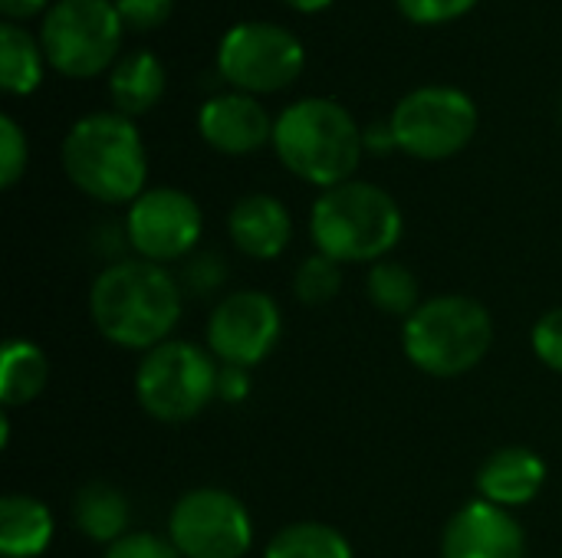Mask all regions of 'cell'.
<instances>
[{
	"instance_id": "cb8c5ba5",
	"label": "cell",
	"mask_w": 562,
	"mask_h": 558,
	"mask_svg": "<svg viewBox=\"0 0 562 558\" xmlns=\"http://www.w3.org/2000/svg\"><path fill=\"white\" fill-rule=\"evenodd\" d=\"M339 289H342V263L319 250L306 257L293 273V293L306 306H326L339 296Z\"/></svg>"
},
{
	"instance_id": "2e32d148",
	"label": "cell",
	"mask_w": 562,
	"mask_h": 558,
	"mask_svg": "<svg viewBox=\"0 0 562 558\" xmlns=\"http://www.w3.org/2000/svg\"><path fill=\"white\" fill-rule=\"evenodd\" d=\"M543 483H547V464L530 447H501L477 470L481 500L504 506V510L533 503Z\"/></svg>"
},
{
	"instance_id": "9c48e42d",
	"label": "cell",
	"mask_w": 562,
	"mask_h": 558,
	"mask_svg": "<svg viewBox=\"0 0 562 558\" xmlns=\"http://www.w3.org/2000/svg\"><path fill=\"white\" fill-rule=\"evenodd\" d=\"M168 539L181 558H244L254 546V520L231 490L198 487L171 506Z\"/></svg>"
},
{
	"instance_id": "83f0119b",
	"label": "cell",
	"mask_w": 562,
	"mask_h": 558,
	"mask_svg": "<svg viewBox=\"0 0 562 558\" xmlns=\"http://www.w3.org/2000/svg\"><path fill=\"white\" fill-rule=\"evenodd\" d=\"M398 10L412 20V23H448L458 20L461 13H468L477 0H395Z\"/></svg>"
},
{
	"instance_id": "3957f363",
	"label": "cell",
	"mask_w": 562,
	"mask_h": 558,
	"mask_svg": "<svg viewBox=\"0 0 562 558\" xmlns=\"http://www.w3.org/2000/svg\"><path fill=\"white\" fill-rule=\"evenodd\" d=\"M66 178L99 204H132L148 178V155L128 115L89 112L63 138Z\"/></svg>"
},
{
	"instance_id": "ffe728a7",
	"label": "cell",
	"mask_w": 562,
	"mask_h": 558,
	"mask_svg": "<svg viewBox=\"0 0 562 558\" xmlns=\"http://www.w3.org/2000/svg\"><path fill=\"white\" fill-rule=\"evenodd\" d=\"M49 385V358L30 339H10L0 355V405L23 408Z\"/></svg>"
},
{
	"instance_id": "5b68a950",
	"label": "cell",
	"mask_w": 562,
	"mask_h": 558,
	"mask_svg": "<svg viewBox=\"0 0 562 558\" xmlns=\"http://www.w3.org/2000/svg\"><path fill=\"white\" fill-rule=\"evenodd\" d=\"M402 345L418 372L431 378H461L491 352L494 319L471 296H431L405 319Z\"/></svg>"
},
{
	"instance_id": "4dcf8cb0",
	"label": "cell",
	"mask_w": 562,
	"mask_h": 558,
	"mask_svg": "<svg viewBox=\"0 0 562 558\" xmlns=\"http://www.w3.org/2000/svg\"><path fill=\"white\" fill-rule=\"evenodd\" d=\"M250 395V372L247 368H234V365H221L217 375V398L221 401H244Z\"/></svg>"
},
{
	"instance_id": "5bb4252c",
	"label": "cell",
	"mask_w": 562,
	"mask_h": 558,
	"mask_svg": "<svg viewBox=\"0 0 562 558\" xmlns=\"http://www.w3.org/2000/svg\"><path fill=\"white\" fill-rule=\"evenodd\" d=\"M201 138L221 155H254L267 141H273V118L263 102L250 92H221L211 95L198 112Z\"/></svg>"
},
{
	"instance_id": "7a4b0ae2",
	"label": "cell",
	"mask_w": 562,
	"mask_h": 558,
	"mask_svg": "<svg viewBox=\"0 0 562 558\" xmlns=\"http://www.w3.org/2000/svg\"><path fill=\"white\" fill-rule=\"evenodd\" d=\"M273 148L290 174L326 191L352 181L366 151V132L342 102L310 95L277 115Z\"/></svg>"
},
{
	"instance_id": "d6986e66",
	"label": "cell",
	"mask_w": 562,
	"mask_h": 558,
	"mask_svg": "<svg viewBox=\"0 0 562 558\" xmlns=\"http://www.w3.org/2000/svg\"><path fill=\"white\" fill-rule=\"evenodd\" d=\"M165 92V66L148 49L125 53L109 72V95L119 115H142L148 112Z\"/></svg>"
},
{
	"instance_id": "1f68e13d",
	"label": "cell",
	"mask_w": 562,
	"mask_h": 558,
	"mask_svg": "<svg viewBox=\"0 0 562 558\" xmlns=\"http://www.w3.org/2000/svg\"><path fill=\"white\" fill-rule=\"evenodd\" d=\"M46 7V0H0V10H3V16L7 20H26V16H33V13H40Z\"/></svg>"
},
{
	"instance_id": "8fae6325",
	"label": "cell",
	"mask_w": 562,
	"mask_h": 558,
	"mask_svg": "<svg viewBox=\"0 0 562 558\" xmlns=\"http://www.w3.org/2000/svg\"><path fill=\"white\" fill-rule=\"evenodd\" d=\"M204 234L201 207L191 194L178 187H148L142 197L128 204L125 237L138 260L148 263H175L194 253Z\"/></svg>"
},
{
	"instance_id": "6da1fadb",
	"label": "cell",
	"mask_w": 562,
	"mask_h": 558,
	"mask_svg": "<svg viewBox=\"0 0 562 558\" xmlns=\"http://www.w3.org/2000/svg\"><path fill=\"white\" fill-rule=\"evenodd\" d=\"M181 309V283L161 263L148 260H119L89 289V316L99 335L132 352H151L168 342Z\"/></svg>"
},
{
	"instance_id": "d4e9b609",
	"label": "cell",
	"mask_w": 562,
	"mask_h": 558,
	"mask_svg": "<svg viewBox=\"0 0 562 558\" xmlns=\"http://www.w3.org/2000/svg\"><path fill=\"white\" fill-rule=\"evenodd\" d=\"M26 135L13 115H0V187H13L26 171Z\"/></svg>"
},
{
	"instance_id": "f1b7e54d",
	"label": "cell",
	"mask_w": 562,
	"mask_h": 558,
	"mask_svg": "<svg viewBox=\"0 0 562 558\" xmlns=\"http://www.w3.org/2000/svg\"><path fill=\"white\" fill-rule=\"evenodd\" d=\"M112 3H115L122 23L128 30H138V33L161 26L171 16V7H175V0H112Z\"/></svg>"
},
{
	"instance_id": "ac0fdd59",
	"label": "cell",
	"mask_w": 562,
	"mask_h": 558,
	"mask_svg": "<svg viewBox=\"0 0 562 558\" xmlns=\"http://www.w3.org/2000/svg\"><path fill=\"white\" fill-rule=\"evenodd\" d=\"M53 513L43 500L10 493L0 500V556L40 558L53 543Z\"/></svg>"
},
{
	"instance_id": "484cf974",
	"label": "cell",
	"mask_w": 562,
	"mask_h": 558,
	"mask_svg": "<svg viewBox=\"0 0 562 558\" xmlns=\"http://www.w3.org/2000/svg\"><path fill=\"white\" fill-rule=\"evenodd\" d=\"M227 280V263L221 253H201L194 260H188L184 273H181V289H191L194 296H207L214 289H221Z\"/></svg>"
},
{
	"instance_id": "52a82bcc",
	"label": "cell",
	"mask_w": 562,
	"mask_h": 558,
	"mask_svg": "<svg viewBox=\"0 0 562 558\" xmlns=\"http://www.w3.org/2000/svg\"><path fill=\"white\" fill-rule=\"evenodd\" d=\"M122 16L112 0H56L40 26V46L53 69L72 79L99 76L122 43Z\"/></svg>"
},
{
	"instance_id": "30bf717a",
	"label": "cell",
	"mask_w": 562,
	"mask_h": 558,
	"mask_svg": "<svg viewBox=\"0 0 562 558\" xmlns=\"http://www.w3.org/2000/svg\"><path fill=\"white\" fill-rule=\"evenodd\" d=\"M306 53L296 33L277 23L247 20L224 33L217 69L237 92H280L303 72Z\"/></svg>"
},
{
	"instance_id": "8992f818",
	"label": "cell",
	"mask_w": 562,
	"mask_h": 558,
	"mask_svg": "<svg viewBox=\"0 0 562 558\" xmlns=\"http://www.w3.org/2000/svg\"><path fill=\"white\" fill-rule=\"evenodd\" d=\"M214 355L204 345L168 339L145 352L135 372V398L158 424H184L217 398Z\"/></svg>"
},
{
	"instance_id": "7c38bea8",
	"label": "cell",
	"mask_w": 562,
	"mask_h": 558,
	"mask_svg": "<svg viewBox=\"0 0 562 558\" xmlns=\"http://www.w3.org/2000/svg\"><path fill=\"white\" fill-rule=\"evenodd\" d=\"M207 352L234 368L260 365L283 335V312L273 296L260 289L227 293L207 319Z\"/></svg>"
},
{
	"instance_id": "9a60e30c",
	"label": "cell",
	"mask_w": 562,
	"mask_h": 558,
	"mask_svg": "<svg viewBox=\"0 0 562 558\" xmlns=\"http://www.w3.org/2000/svg\"><path fill=\"white\" fill-rule=\"evenodd\" d=\"M234 247L250 260H277L293 240V217L273 194H244L227 214Z\"/></svg>"
},
{
	"instance_id": "44dd1931",
	"label": "cell",
	"mask_w": 562,
	"mask_h": 558,
	"mask_svg": "<svg viewBox=\"0 0 562 558\" xmlns=\"http://www.w3.org/2000/svg\"><path fill=\"white\" fill-rule=\"evenodd\" d=\"M43 46L30 36L26 26L3 20L0 23V86L10 95H30L43 79Z\"/></svg>"
},
{
	"instance_id": "277c9868",
	"label": "cell",
	"mask_w": 562,
	"mask_h": 558,
	"mask_svg": "<svg viewBox=\"0 0 562 558\" xmlns=\"http://www.w3.org/2000/svg\"><path fill=\"white\" fill-rule=\"evenodd\" d=\"M405 217L398 201L369 181H346L326 187L310 210V234L319 253L339 263L389 260L402 240Z\"/></svg>"
},
{
	"instance_id": "ba28073f",
	"label": "cell",
	"mask_w": 562,
	"mask_h": 558,
	"mask_svg": "<svg viewBox=\"0 0 562 558\" xmlns=\"http://www.w3.org/2000/svg\"><path fill=\"white\" fill-rule=\"evenodd\" d=\"M395 148L418 161H445L464 151L477 132V105L464 89L422 86L398 99L392 109Z\"/></svg>"
},
{
	"instance_id": "d6a6232c",
	"label": "cell",
	"mask_w": 562,
	"mask_h": 558,
	"mask_svg": "<svg viewBox=\"0 0 562 558\" xmlns=\"http://www.w3.org/2000/svg\"><path fill=\"white\" fill-rule=\"evenodd\" d=\"M283 3H290L293 10H303V13H316V10L329 7L333 0H283Z\"/></svg>"
},
{
	"instance_id": "7402d4cb",
	"label": "cell",
	"mask_w": 562,
	"mask_h": 558,
	"mask_svg": "<svg viewBox=\"0 0 562 558\" xmlns=\"http://www.w3.org/2000/svg\"><path fill=\"white\" fill-rule=\"evenodd\" d=\"M263 558H356L349 539L329 523H290L277 529L263 549Z\"/></svg>"
},
{
	"instance_id": "603a6c76",
	"label": "cell",
	"mask_w": 562,
	"mask_h": 558,
	"mask_svg": "<svg viewBox=\"0 0 562 558\" xmlns=\"http://www.w3.org/2000/svg\"><path fill=\"white\" fill-rule=\"evenodd\" d=\"M366 296L372 299L375 309H382L389 316H402V319H408L425 303L418 276L398 260H379V263L369 266Z\"/></svg>"
},
{
	"instance_id": "4fadbf2b",
	"label": "cell",
	"mask_w": 562,
	"mask_h": 558,
	"mask_svg": "<svg viewBox=\"0 0 562 558\" xmlns=\"http://www.w3.org/2000/svg\"><path fill=\"white\" fill-rule=\"evenodd\" d=\"M441 558H527V536L510 510L477 497L448 520Z\"/></svg>"
},
{
	"instance_id": "4316f807",
	"label": "cell",
	"mask_w": 562,
	"mask_h": 558,
	"mask_svg": "<svg viewBox=\"0 0 562 558\" xmlns=\"http://www.w3.org/2000/svg\"><path fill=\"white\" fill-rule=\"evenodd\" d=\"M533 352L537 358L562 375V306L550 309L533 326Z\"/></svg>"
},
{
	"instance_id": "e0dca14e",
	"label": "cell",
	"mask_w": 562,
	"mask_h": 558,
	"mask_svg": "<svg viewBox=\"0 0 562 558\" xmlns=\"http://www.w3.org/2000/svg\"><path fill=\"white\" fill-rule=\"evenodd\" d=\"M72 523L76 529L99 543V546H115L119 539H125L132 529V506L128 497L105 480H89L76 490L72 497Z\"/></svg>"
},
{
	"instance_id": "f546056e",
	"label": "cell",
	"mask_w": 562,
	"mask_h": 558,
	"mask_svg": "<svg viewBox=\"0 0 562 558\" xmlns=\"http://www.w3.org/2000/svg\"><path fill=\"white\" fill-rule=\"evenodd\" d=\"M105 558H181L171 546V539H161L155 533H128L115 546H109Z\"/></svg>"
}]
</instances>
